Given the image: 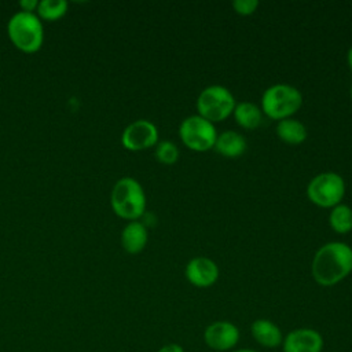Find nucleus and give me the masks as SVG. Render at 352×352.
Instances as JSON below:
<instances>
[{"mask_svg":"<svg viewBox=\"0 0 352 352\" xmlns=\"http://www.w3.org/2000/svg\"><path fill=\"white\" fill-rule=\"evenodd\" d=\"M236 100L231 91L220 84L205 87L197 98V114L210 122H220L230 117L235 109Z\"/></svg>","mask_w":352,"mask_h":352,"instance_id":"39448f33","label":"nucleus"},{"mask_svg":"<svg viewBox=\"0 0 352 352\" xmlns=\"http://www.w3.org/2000/svg\"><path fill=\"white\" fill-rule=\"evenodd\" d=\"M184 274H186L187 280L192 286L210 287L212 285H214L217 282L220 271H219L217 264L212 258L198 256V257L191 258L186 264Z\"/></svg>","mask_w":352,"mask_h":352,"instance_id":"9b49d317","label":"nucleus"},{"mask_svg":"<svg viewBox=\"0 0 352 352\" xmlns=\"http://www.w3.org/2000/svg\"><path fill=\"white\" fill-rule=\"evenodd\" d=\"M258 0H234L231 3L234 11L239 15H243V16H248V15H252L257 7H258Z\"/></svg>","mask_w":352,"mask_h":352,"instance_id":"aec40b11","label":"nucleus"},{"mask_svg":"<svg viewBox=\"0 0 352 352\" xmlns=\"http://www.w3.org/2000/svg\"><path fill=\"white\" fill-rule=\"evenodd\" d=\"M349 95H351V99H352V85H351V88H349Z\"/></svg>","mask_w":352,"mask_h":352,"instance_id":"393cba45","label":"nucleus"},{"mask_svg":"<svg viewBox=\"0 0 352 352\" xmlns=\"http://www.w3.org/2000/svg\"><path fill=\"white\" fill-rule=\"evenodd\" d=\"M147 239H148L147 228L143 223L138 220L129 221L121 232V245L124 250L129 254L140 253L146 248Z\"/></svg>","mask_w":352,"mask_h":352,"instance_id":"4468645a","label":"nucleus"},{"mask_svg":"<svg viewBox=\"0 0 352 352\" xmlns=\"http://www.w3.org/2000/svg\"><path fill=\"white\" fill-rule=\"evenodd\" d=\"M352 272V248L345 242H327L314 254L311 274L324 287L334 286Z\"/></svg>","mask_w":352,"mask_h":352,"instance_id":"f257e3e1","label":"nucleus"},{"mask_svg":"<svg viewBox=\"0 0 352 352\" xmlns=\"http://www.w3.org/2000/svg\"><path fill=\"white\" fill-rule=\"evenodd\" d=\"M346 62H348V65H349V69L352 70V45L349 47V50H348V52H346Z\"/></svg>","mask_w":352,"mask_h":352,"instance_id":"5701e85b","label":"nucleus"},{"mask_svg":"<svg viewBox=\"0 0 352 352\" xmlns=\"http://www.w3.org/2000/svg\"><path fill=\"white\" fill-rule=\"evenodd\" d=\"M346 191L345 180L336 172H320L307 186L308 199L319 208H334L341 204Z\"/></svg>","mask_w":352,"mask_h":352,"instance_id":"423d86ee","label":"nucleus"},{"mask_svg":"<svg viewBox=\"0 0 352 352\" xmlns=\"http://www.w3.org/2000/svg\"><path fill=\"white\" fill-rule=\"evenodd\" d=\"M179 138L192 151H208L214 147L217 129L213 122L199 114H192L180 122Z\"/></svg>","mask_w":352,"mask_h":352,"instance_id":"0eeeda50","label":"nucleus"},{"mask_svg":"<svg viewBox=\"0 0 352 352\" xmlns=\"http://www.w3.org/2000/svg\"><path fill=\"white\" fill-rule=\"evenodd\" d=\"M236 124L245 129H254L263 122L261 107L253 102H238L232 111Z\"/></svg>","mask_w":352,"mask_h":352,"instance_id":"dca6fc26","label":"nucleus"},{"mask_svg":"<svg viewBox=\"0 0 352 352\" xmlns=\"http://www.w3.org/2000/svg\"><path fill=\"white\" fill-rule=\"evenodd\" d=\"M157 352H184V349L179 344L170 342V344H166V345L161 346Z\"/></svg>","mask_w":352,"mask_h":352,"instance_id":"4be33fe9","label":"nucleus"},{"mask_svg":"<svg viewBox=\"0 0 352 352\" xmlns=\"http://www.w3.org/2000/svg\"><path fill=\"white\" fill-rule=\"evenodd\" d=\"M121 143L126 150L139 151L158 143V129L148 120H136L125 126L121 133Z\"/></svg>","mask_w":352,"mask_h":352,"instance_id":"6e6552de","label":"nucleus"},{"mask_svg":"<svg viewBox=\"0 0 352 352\" xmlns=\"http://www.w3.org/2000/svg\"><path fill=\"white\" fill-rule=\"evenodd\" d=\"M38 6L37 0H21L19 1V7L22 8V11L26 12H33V10H36Z\"/></svg>","mask_w":352,"mask_h":352,"instance_id":"412c9836","label":"nucleus"},{"mask_svg":"<svg viewBox=\"0 0 352 352\" xmlns=\"http://www.w3.org/2000/svg\"><path fill=\"white\" fill-rule=\"evenodd\" d=\"M302 106V94L292 84H272L261 95V111L267 117L280 121L290 118Z\"/></svg>","mask_w":352,"mask_h":352,"instance_id":"7ed1b4c3","label":"nucleus"},{"mask_svg":"<svg viewBox=\"0 0 352 352\" xmlns=\"http://www.w3.org/2000/svg\"><path fill=\"white\" fill-rule=\"evenodd\" d=\"M246 147H248V142L245 136L236 131L228 129V131H223L221 133H217L213 148L221 157L238 158L245 153Z\"/></svg>","mask_w":352,"mask_h":352,"instance_id":"f8f14e48","label":"nucleus"},{"mask_svg":"<svg viewBox=\"0 0 352 352\" xmlns=\"http://www.w3.org/2000/svg\"><path fill=\"white\" fill-rule=\"evenodd\" d=\"M232 352H257V351H254V349H248V348H242V349H235V351H232Z\"/></svg>","mask_w":352,"mask_h":352,"instance_id":"b1692460","label":"nucleus"},{"mask_svg":"<svg viewBox=\"0 0 352 352\" xmlns=\"http://www.w3.org/2000/svg\"><path fill=\"white\" fill-rule=\"evenodd\" d=\"M7 33L12 44L25 52L37 51L44 40V29L40 18L26 11H18L10 18Z\"/></svg>","mask_w":352,"mask_h":352,"instance_id":"20e7f679","label":"nucleus"},{"mask_svg":"<svg viewBox=\"0 0 352 352\" xmlns=\"http://www.w3.org/2000/svg\"><path fill=\"white\" fill-rule=\"evenodd\" d=\"M67 11V1L65 0H41L37 6V12L41 18L54 21L65 15Z\"/></svg>","mask_w":352,"mask_h":352,"instance_id":"a211bd4d","label":"nucleus"},{"mask_svg":"<svg viewBox=\"0 0 352 352\" xmlns=\"http://www.w3.org/2000/svg\"><path fill=\"white\" fill-rule=\"evenodd\" d=\"M329 224L333 231L338 234H348L352 231V208L345 204H338L331 208L329 214Z\"/></svg>","mask_w":352,"mask_h":352,"instance_id":"f3484780","label":"nucleus"},{"mask_svg":"<svg viewBox=\"0 0 352 352\" xmlns=\"http://www.w3.org/2000/svg\"><path fill=\"white\" fill-rule=\"evenodd\" d=\"M275 132L282 142L290 146H297L304 143L308 135L305 125L293 117L278 121Z\"/></svg>","mask_w":352,"mask_h":352,"instance_id":"2eb2a0df","label":"nucleus"},{"mask_svg":"<svg viewBox=\"0 0 352 352\" xmlns=\"http://www.w3.org/2000/svg\"><path fill=\"white\" fill-rule=\"evenodd\" d=\"M250 333L254 341L264 348H278L283 341L279 326L268 319H256L250 326Z\"/></svg>","mask_w":352,"mask_h":352,"instance_id":"ddd939ff","label":"nucleus"},{"mask_svg":"<svg viewBox=\"0 0 352 352\" xmlns=\"http://www.w3.org/2000/svg\"><path fill=\"white\" fill-rule=\"evenodd\" d=\"M179 147L170 140H161L155 144L154 155L164 165H173L179 160Z\"/></svg>","mask_w":352,"mask_h":352,"instance_id":"6ab92c4d","label":"nucleus"},{"mask_svg":"<svg viewBox=\"0 0 352 352\" xmlns=\"http://www.w3.org/2000/svg\"><path fill=\"white\" fill-rule=\"evenodd\" d=\"M323 337L318 330L309 327L289 331L282 341L283 352H322Z\"/></svg>","mask_w":352,"mask_h":352,"instance_id":"9d476101","label":"nucleus"},{"mask_svg":"<svg viewBox=\"0 0 352 352\" xmlns=\"http://www.w3.org/2000/svg\"><path fill=\"white\" fill-rule=\"evenodd\" d=\"M205 344L214 351H230L239 341V329L228 320H216L204 330Z\"/></svg>","mask_w":352,"mask_h":352,"instance_id":"1a4fd4ad","label":"nucleus"},{"mask_svg":"<svg viewBox=\"0 0 352 352\" xmlns=\"http://www.w3.org/2000/svg\"><path fill=\"white\" fill-rule=\"evenodd\" d=\"M110 204L117 216L133 221L143 216L147 201L142 184L136 179L125 176L113 186Z\"/></svg>","mask_w":352,"mask_h":352,"instance_id":"f03ea898","label":"nucleus"}]
</instances>
